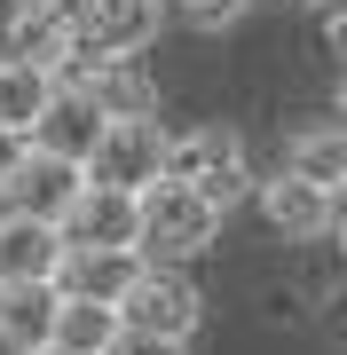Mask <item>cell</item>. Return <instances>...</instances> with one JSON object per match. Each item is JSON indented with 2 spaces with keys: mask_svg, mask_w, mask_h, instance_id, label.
<instances>
[{
  "mask_svg": "<svg viewBox=\"0 0 347 355\" xmlns=\"http://www.w3.org/2000/svg\"><path fill=\"white\" fill-rule=\"evenodd\" d=\"M111 308H118V331H158V340H190L197 316H206V300L181 277V261H142L134 284L118 292Z\"/></svg>",
  "mask_w": 347,
  "mask_h": 355,
  "instance_id": "obj_3",
  "label": "cell"
},
{
  "mask_svg": "<svg viewBox=\"0 0 347 355\" xmlns=\"http://www.w3.org/2000/svg\"><path fill=\"white\" fill-rule=\"evenodd\" d=\"M24 150H32V142H24V135H16V127H0V182H8V174H16V158H24Z\"/></svg>",
  "mask_w": 347,
  "mask_h": 355,
  "instance_id": "obj_20",
  "label": "cell"
},
{
  "mask_svg": "<svg viewBox=\"0 0 347 355\" xmlns=\"http://www.w3.org/2000/svg\"><path fill=\"white\" fill-rule=\"evenodd\" d=\"M55 347H71V355H103L118 340V308L111 300H64L55 308V331H48Z\"/></svg>",
  "mask_w": 347,
  "mask_h": 355,
  "instance_id": "obj_17",
  "label": "cell"
},
{
  "mask_svg": "<svg viewBox=\"0 0 347 355\" xmlns=\"http://www.w3.org/2000/svg\"><path fill=\"white\" fill-rule=\"evenodd\" d=\"M55 261H64V229L39 221V214H8L0 205V284L55 277Z\"/></svg>",
  "mask_w": 347,
  "mask_h": 355,
  "instance_id": "obj_12",
  "label": "cell"
},
{
  "mask_svg": "<svg viewBox=\"0 0 347 355\" xmlns=\"http://www.w3.org/2000/svg\"><path fill=\"white\" fill-rule=\"evenodd\" d=\"M95 135H103V111H95L79 87H55L48 103H39V119H32V150H48V158H71V166H87L95 150Z\"/></svg>",
  "mask_w": 347,
  "mask_h": 355,
  "instance_id": "obj_10",
  "label": "cell"
},
{
  "mask_svg": "<svg viewBox=\"0 0 347 355\" xmlns=\"http://www.w3.org/2000/svg\"><path fill=\"white\" fill-rule=\"evenodd\" d=\"M16 8H64V0H16Z\"/></svg>",
  "mask_w": 347,
  "mask_h": 355,
  "instance_id": "obj_22",
  "label": "cell"
},
{
  "mask_svg": "<svg viewBox=\"0 0 347 355\" xmlns=\"http://www.w3.org/2000/svg\"><path fill=\"white\" fill-rule=\"evenodd\" d=\"M253 198H260V221H269L276 237H292V245L332 237V221H339V190H316V182H300V174L253 182Z\"/></svg>",
  "mask_w": 347,
  "mask_h": 355,
  "instance_id": "obj_7",
  "label": "cell"
},
{
  "mask_svg": "<svg viewBox=\"0 0 347 355\" xmlns=\"http://www.w3.org/2000/svg\"><path fill=\"white\" fill-rule=\"evenodd\" d=\"M24 355H71V347H55V340H39V347H24Z\"/></svg>",
  "mask_w": 347,
  "mask_h": 355,
  "instance_id": "obj_21",
  "label": "cell"
},
{
  "mask_svg": "<svg viewBox=\"0 0 347 355\" xmlns=\"http://www.w3.org/2000/svg\"><path fill=\"white\" fill-rule=\"evenodd\" d=\"M87 55H142L158 40V0H64Z\"/></svg>",
  "mask_w": 347,
  "mask_h": 355,
  "instance_id": "obj_6",
  "label": "cell"
},
{
  "mask_svg": "<svg viewBox=\"0 0 347 355\" xmlns=\"http://www.w3.org/2000/svg\"><path fill=\"white\" fill-rule=\"evenodd\" d=\"M284 174L316 182V190H339V182H347V135H339V127H308V135H292Z\"/></svg>",
  "mask_w": 347,
  "mask_h": 355,
  "instance_id": "obj_15",
  "label": "cell"
},
{
  "mask_svg": "<svg viewBox=\"0 0 347 355\" xmlns=\"http://www.w3.org/2000/svg\"><path fill=\"white\" fill-rule=\"evenodd\" d=\"M55 308H64V292L55 277H24V284H0V347L24 355L55 331Z\"/></svg>",
  "mask_w": 347,
  "mask_h": 355,
  "instance_id": "obj_13",
  "label": "cell"
},
{
  "mask_svg": "<svg viewBox=\"0 0 347 355\" xmlns=\"http://www.w3.org/2000/svg\"><path fill=\"white\" fill-rule=\"evenodd\" d=\"M134 268H142L134 245H64L55 292H64V300H118V292L134 284Z\"/></svg>",
  "mask_w": 347,
  "mask_h": 355,
  "instance_id": "obj_9",
  "label": "cell"
},
{
  "mask_svg": "<svg viewBox=\"0 0 347 355\" xmlns=\"http://www.w3.org/2000/svg\"><path fill=\"white\" fill-rule=\"evenodd\" d=\"M158 158H166V127L150 119H103V135H95V150L79 174L87 182H111V190H142V182H158Z\"/></svg>",
  "mask_w": 347,
  "mask_h": 355,
  "instance_id": "obj_4",
  "label": "cell"
},
{
  "mask_svg": "<svg viewBox=\"0 0 347 355\" xmlns=\"http://www.w3.org/2000/svg\"><path fill=\"white\" fill-rule=\"evenodd\" d=\"M158 8H166L174 24H190V32H221V24H237L253 0H158Z\"/></svg>",
  "mask_w": 347,
  "mask_h": 355,
  "instance_id": "obj_18",
  "label": "cell"
},
{
  "mask_svg": "<svg viewBox=\"0 0 347 355\" xmlns=\"http://www.w3.org/2000/svg\"><path fill=\"white\" fill-rule=\"evenodd\" d=\"M221 237V214L181 182H142L134 190V253L142 261H197Z\"/></svg>",
  "mask_w": 347,
  "mask_h": 355,
  "instance_id": "obj_1",
  "label": "cell"
},
{
  "mask_svg": "<svg viewBox=\"0 0 347 355\" xmlns=\"http://www.w3.org/2000/svg\"><path fill=\"white\" fill-rule=\"evenodd\" d=\"M64 245H134V190L111 182H79V198L64 205Z\"/></svg>",
  "mask_w": 347,
  "mask_h": 355,
  "instance_id": "obj_11",
  "label": "cell"
},
{
  "mask_svg": "<svg viewBox=\"0 0 347 355\" xmlns=\"http://www.w3.org/2000/svg\"><path fill=\"white\" fill-rule=\"evenodd\" d=\"M158 182H181L229 214L237 198H253V166H244V142L229 127H190V135H166V158H158Z\"/></svg>",
  "mask_w": 347,
  "mask_h": 355,
  "instance_id": "obj_2",
  "label": "cell"
},
{
  "mask_svg": "<svg viewBox=\"0 0 347 355\" xmlns=\"http://www.w3.org/2000/svg\"><path fill=\"white\" fill-rule=\"evenodd\" d=\"M79 166L71 158H48V150H24L16 158V174L0 182V205H8V214H39V221H64V205L79 198Z\"/></svg>",
  "mask_w": 347,
  "mask_h": 355,
  "instance_id": "obj_8",
  "label": "cell"
},
{
  "mask_svg": "<svg viewBox=\"0 0 347 355\" xmlns=\"http://www.w3.org/2000/svg\"><path fill=\"white\" fill-rule=\"evenodd\" d=\"M8 55H24V64H39L48 79H64L79 64V32L64 8H16V32H8Z\"/></svg>",
  "mask_w": 347,
  "mask_h": 355,
  "instance_id": "obj_14",
  "label": "cell"
},
{
  "mask_svg": "<svg viewBox=\"0 0 347 355\" xmlns=\"http://www.w3.org/2000/svg\"><path fill=\"white\" fill-rule=\"evenodd\" d=\"M55 87H79L103 119H150L158 111V87H150V71H142L134 55H87L79 48V64L55 79Z\"/></svg>",
  "mask_w": 347,
  "mask_h": 355,
  "instance_id": "obj_5",
  "label": "cell"
},
{
  "mask_svg": "<svg viewBox=\"0 0 347 355\" xmlns=\"http://www.w3.org/2000/svg\"><path fill=\"white\" fill-rule=\"evenodd\" d=\"M55 95V79L24 64V55H0V127H16V135H32V119H39V103Z\"/></svg>",
  "mask_w": 347,
  "mask_h": 355,
  "instance_id": "obj_16",
  "label": "cell"
},
{
  "mask_svg": "<svg viewBox=\"0 0 347 355\" xmlns=\"http://www.w3.org/2000/svg\"><path fill=\"white\" fill-rule=\"evenodd\" d=\"M103 355H190V340H158V331H118Z\"/></svg>",
  "mask_w": 347,
  "mask_h": 355,
  "instance_id": "obj_19",
  "label": "cell"
}]
</instances>
